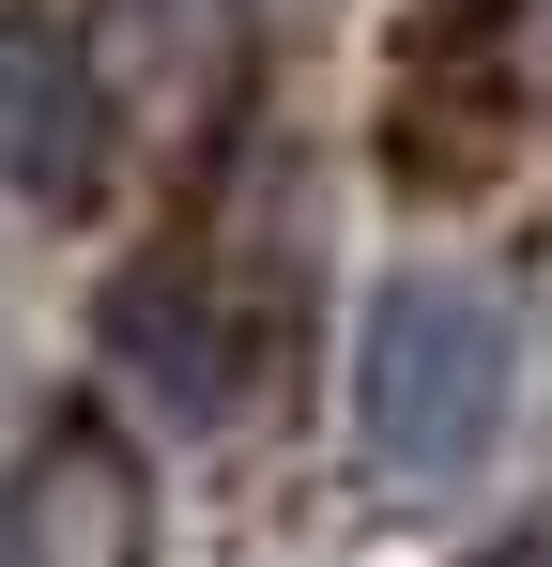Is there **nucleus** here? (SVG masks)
Listing matches in <instances>:
<instances>
[{
    "instance_id": "nucleus-1",
    "label": "nucleus",
    "mask_w": 552,
    "mask_h": 567,
    "mask_svg": "<svg viewBox=\"0 0 552 567\" xmlns=\"http://www.w3.org/2000/svg\"><path fill=\"white\" fill-rule=\"evenodd\" d=\"M522 414V307L460 261H399L354 322V445L399 491H460Z\"/></svg>"
},
{
    "instance_id": "nucleus-2",
    "label": "nucleus",
    "mask_w": 552,
    "mask_h": 567,
    "mask_svg": "<svg viewBox=\"0 0 552 567\" xmlns=\"http://www.w3.org/2000/svg\"><path fill=\"white\" fill-rule=\"evenodd\" d=\"M0 567H154V461L108 414H47L0 461Z\"/></svg>"
},
{
    "instance_id": "nucleus-3",
    "label": "nucleus",
    "mask_w": 552,
    "mask_h": 567,
    "mask_svg": "<svg viewBox=\"0 0 552 567\" xmlns=\"http://www.w3.org/2000/svg\"><path fill=\"white\" fill-rule=\"evenodd\" d=\"M0 199H31V215L108 199V78L47 0H0Z\"/></svg>"
},
{
    "instance_id": "nucleus-4",
    "label": "nucleus",
    "mask_w": 552,
    "mask_h": 567,
    "mask_svg": "<svg viewBox=\"0 0 552 567\" xmlns=\"http://www.w3.org/2000/svg\"><path fill=\"white\" fill-rule=\"evenodd\" d=\"M123 353L170 383L184 414H231L246 399V369H231V277L215 261H139L123 277Z\"/></svg>"
},
{
    "instance_id": "nucleus-5",
    "label": "nucleus",
    "mask_w": 552,
    "mask_h": 567,
    "mask_svg": "<svg viewBox=\"0 0 552 567\" xmlns=\"http://www.w3.org/2000/svg\"><path fill=\"white\" fill-rule=\"evenodd\" d=\"M491 567H552V506L522 522V537H491Z\"/></svg>"
}]
</instances>
